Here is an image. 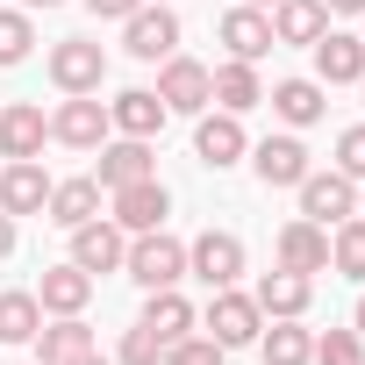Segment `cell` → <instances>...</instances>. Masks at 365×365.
Returning <instances> with one entry per match:
<instances>
[{"label":"cell","instance_id":"1","mask_svg":"<svg viewBox=\"0 0 365 365\" xmlns=\"http://www.w3.org/2000/svg\"><path fill=\"white\" fill-rule=\"evenodd\" d=\"M122 272H129L143 294H158V287H179V279H187V244H179V237H165V230H143V237H129V251H122Z\"/></svg>","mask_w":365,"mask_h":365},{"label":"cell","instance_id":"2","mask_svg":"<svg viewBox=\"0 0 365 365\" xmlns=\"http://www.w3.org/2000/svg\"><path fill=\"white\" fill-rule=\"evenodd\" d=\"M187 272L215 294V287H237L244 279V237H230V230H201L194 244H187Z\"/></svg>","mask_w":365,"mask_h":365},{"label":"cell","instance_id":"3","mask_svg":"<svg viewBox=\"0 0 365 365\" xmlns=\"http://www.w3.org/2000/svg\"><path fill=\"white\" fill-rule=\"evenodd\" d=\"M51 79H58V93H101L108 51L93 36H65V43H51Z\"/></svg>","mask_w":365,"mask_h":365},{"label":"cell","instance_id":"4","mask_svg":"<svg viewBox=\"0 0 365 365\" xmlns=\"http://www.w3.org/2000/svg\"><path fill=\"white\" fill-rule=\"evenodd\" d=\"M294 194H301V215L322 222V230H336V222L358 215V179H344V172H308Z\"/></svg>","mask_w":365,"mask_h":365},{"label":"cell","instance_id":"5","mask_svg":"<svg viewBox=\"0 0 365 365\" xmlns=\"http://www.w3.org/2000/svg\"><path fill=\"white\" fill-rule=\"evenodd\" d=\"M122 51L143 58V65H165V58L179 51V15L165 8V0H158V8H136V15L122 22Z\"/></svg>","mask_w":365,"mask_h":365},{"label":"cell","instance_id":"6","mask_svg":"<svg viewBox=\"0 0 365 365\" xmlns=\"http://www.w3.org/2000/svg\"><path fill=\"white\" fill-rule=\"evenodd\" d=\"M108 101H93V93H65V108L51 115V136L65 143V150H101L108 143Z\"/></svg>","mask_w":365,"mask_h":365},{"label":"cell","instance_id":"7","mask_svg":"<svg viewBox=\"0 0 365 365\" xmlns=\"http://www.w3.org/2000/svg\"><path fill=\"white\" fill-rule=\"evenodd\" d=\"M258 329H265V308H258L251 294H237V287H215V301H208V336H215L222 351H237V344H258Z\"/></svg>","mask_w":365,"mask_h":365},{"label":"cell","instance_id":"8","mask_svg":"<svg viewBox=\"0 0 365 365\" xmlns=\"http://www.w3.org/2000/svg\"><path fill=\"white\" fill-rule=\"evenodd\" d=\"M122 251H129V230H122V222H101V215H93V222L72 230V265L93 272V279H101V272H122Z\"/></svg>","mask_w":365,"mask_h":365},{"label":"cell","instance_id":"9","mask_svg":"<svg viewBox=\"0 0 365 365\" xmlns=\"http://www.w3.org/2000/svg\"><path fill=\"white\" fill-rule=\"evenodd\" d=\"M308 51H315V79H322V86H358V79H365V36L322 29Z\"/></svg>","mask_w":365,"mask_h":365},{"label":"cell","instance_id":"10","mask_svg":"<svg viewBox=\"0 0 365 365\" xmlns=\"http://www.w3.org/2000/svg\"><path fill=\"white\" fill-rule=\"evenodd\" d=\"M158 150H150V136H115V143H101V187L115 194V187H136V179H158V165H150Z\"/></svg>","mask_w":365,"mask_h":365},{"label":"cell","instance_id":"11","mask_svg":"<svg viewBox=\"0 0 365 365\" xmlns=\"http://www.w3.org/2000/svg\"><path fill=\"white\" fill-rule=\"evenodd\" d=\"M215 36H222V51H230V58H244V65H258L265 51H279V43H272V15H265V8H230V15L215 22Z\"/></svg>","mask_w":365,"mask_h":365},{"label":"cell","instance_id":"12","mask_svg":"<svg viewBox=\"0 0 365 365\" xmlns=\"http://www.w3.org/2000/svg\"><path fill=\"white\" fill-rule=\"evenodd\" d=\"M158 101L172 108V115H201L208 108V65H194V58H165V72H158Z\"/></svg>","mask_w":365,"mask_h":365},{"label":"cell","instance_id":"13","mask_svg":"<svg viewBox=\"0 0 365 365\" xmlns=\"http://www.w3.org/2000/svg\"><path fill=\"white\" fill-rule=\"evenodd\" d=\"M251 172L265 179V187H301L315 165H308V143H301V136H265V143L251 150Z\"/></svg>","mask_w":365,"mask_h":365},{"label":"cell","instance_id":"14","mask_svg":"<svg viewBox=\"0 0 365 365\" xmlns=\"http://www.w3.org/2000/svg\"><path fill=\"white\" fill-rule=\"evenodd\" d=\"M51 201V172L36 158H8V172H0V215H36Z\"/></svg>","mask_w":365,"mask_h":365},{"label":"cell","instance_id":"15","mask_svg":"<svg viewBox=\"0 0 365 365\" xmlns=\"http://www.w3.org/2000/svg\"><path fill=\"white\" fill-rule=\"evenodd\" d=\"M165 215H172V194L158 187V179H136V187H115V222H122L129 237H143V230H165Z\"/></svg>","mask_w":365,"mask_h":365},{"label":"cell","instance_id":"16","mask_svg":"<svg viewBox=\"0 0 365 365\" xmlns=\"http://www.w3.org/2000/svg\"><path fill=\"white\" fill-rule=\"evenodd\" d=\"M208 101H215L222 115H251V108L265 101V86H258V65H244V58L215 65V72H208Z\"/></svg>","mask_w":365,"mask_h":365},{"label":"cell","instance_id":"17","mask_svg":"<svg viewBox=\"0 0 365 365\" xmlns=\"http://www.w3.org/2000/svg\"><path fill=\"white\" fill-rule=\"evenodd\" d=\"M244 150H251V143H244V122H237V115H201V129H194V158H201L208 172H230Z\"/></svg>","mask_w":365,"mask_h":365},{"label":"cell","instance_id":"18","mask_svg":"<svg viewBox=\"0 0 365 365\" xmlns=\"http://www.w3.org/2000/svg\"><path fill=\"white\" fill-rule=\"evenodd\" d=\"M272 322H287V315H308V301H315V279L308 272H287V265H272L265 279H258V294H251Z\"/></svg>","mask_w":365,"mask_h":365},{"label":"cell","instance_id":"19","mask_svg":"<svg viewBox=\"0 0 365 365\" xmlns=\"http://www.w3.org/2000/svg\"><path fill=\"white\" fill-rule=\"evenodd\" d=\"M165 115H172V108L158 101V86H129V93H115V101H108V122H115L122 136H158V129H165Z\"/></svg>","mask_w":365,"mask_h":365},{"label":"cell","instance_id":"20","mask_svg":"<svg viewBox=\"0 0 365 365\" xmlns=\"http://www.w3.org/2000/svg\"><path fill=\"white\" fill-rule=\"evenodd\" d=\"M279 265L315 279V272L329 265V230H322V222H308V215H301V222H287V230H279Z\"/></svg>","mask_w":365,"mask_h":365},{"label":"cell","instance_id":"21","mask_svg":"<svg viewBox=\"0 0 365 365\" xmlns=\"http://www.w3.org/2000/svg\"><path fill=\"white\" fill-rule=\"evenodd\" d=\"M36 301H43V315H79V308L93 301V272H79V265L65 258V265H51V272L36 279Z\"/></svg>","mask_w":365,"mask_h":365},{"label":"cell","instance_id":"22","mask_svg":"<svg viewBox=\"0 0 365 365\" xmlns=\"http://www.w3.org/2000/svg\"><path fill=\"white\" fill-rule=\"evenodd\" d=\"M43 215H51L58 230H79V222H93V215H101V179H51V201H43Z\"/></svg>","mask_w":365,"mask_h":365},{"label":"cell","instance_id":"23","mask_svg":"<svg viewBox=\"0 0 365 365\" xmlns=\"http://www.w3.org/2000/svg\"><path fill=\"white\" fill-rule=\"evenodd\" d=\"M43 136H51V122H43V108H36V101L0 108V158H36V150H43Z\"/></svg>","mask_w":365,"mask_h":365},{"label":"cell","instance_id":"24","mask_svg":"<svg viewBox=\"0 0 365 365\" xmlns=\"http://www.w3.org/2000/svg\"><path fill=\"white\" fill-rule=\"evenodd\" d=\"M201 315H194V301L187 294H179V287H158L150 301H143V329L158 336V344H179V336H187Z\"/></svg>","mask_w":365,"mask_h":365},{"label":"cell","instance_id":"25","mask_svg":"<svg viewBox=\"0 0 365 365\" xmlns=\"http://www.w3.org/2000/svg\"><path fill=\"white\" fill-rule=\"evenodd\" d=\"M265 101H272V115H279L287 129H308V122H322V108H329V101H322V79H279Z\"/></svg>","mask_w":365,"mask_h":365},{"label":"cell","instance_id":"26","mask_svg":"<svg viewBox=\"0 0 365 365\" xmlns=\"http://www.w3.org/2000/svg\"><path fill=\"white\" fill-rule=\"evenodd\" d=\"M322 29H329L322 0H279V8H272V43H315Z\"/></svg>","mask_w":365,"mask_h":365},{"label":"cell","instance_id":"27","mask_svg":"<svg viewBox=\"0 0 365 365\" xmlns=\"http://www.w3.org/2000/svg\"><path fill=\"white\" fill-rule=\"evenodd\" d=\"M258 351H265V365H308L315 358V336L301 329V315H287V322L258 329Z\"/></svg>","mask_w":365,"mask_h":365},{"label":"cell","instance_id":"28","mask_svg":"<svg viewBox=\"0 0 365 365\" xmlns=\"http://www.w3.org/2000/svg\"><path fill=\"white\" fill-rule=\"evenodd\" d=\"M36 329H43V301L36 294H0V344H36Z\"/></svg>","mask_w":365,"mask_h":365},{"label":"cell","instance_id":"29","mask_svg":"<svg viewBox=\"0 0 365 365\" xmlns=\"http://www.w3.org/2000/svg\"><path fill=\"white\" fill-rule=\"evenodd\" d=\"M36 344H43V365H72L79 351H93V329L79 315H58L51 329H36Z\"/></svg>","mask_w":365,"mask_h":365},{"label":"cell","instance_id":"30","mask_svg":"<svg viewBox=\"0 0 365 365\" xmlns=\"http://www.w3.org/2000/svg\"><path fill=\"white\" fill-rule=\"evenodd\" d=\"M329 265H336L344 279H365V215L336 222V237H329Z\"/></svg>","mask_w":365,"mask_h":365},{"label":"cell","instance_id":"31","mask_svg":"<svg viewBox=\"0 0 365 365\" xmlns=\"http://www.w3.org/2000/svg\"><path fill=\"white\" fill-rule=\"evenodd\" d=\"M29 43H36L29 8H0V65H22V58H29Z\"/></svg>","mask_w":365,"mask_h":365},{"label":"cell","instance_id":"32","mask_svg":"<svg viewBox=\"0 0 365 365\" xmlns=\"http://www.w3.org/2000/svg\"><path fill=\"white\" fill-rule=\"evenodd\" d=\"M308 365H365V336L358 329H329V336H315Z\"/></svg>","mask_w":365,"mask_h":365},{"label":"cell","instance_id":"33","mask_svg":"<svg viewBox=\"0 0 365 365\" xmlns=\"http://www.w3.org/2000/svg\"><path fill=\"white\" fill-rule=\"evenodd\" d=\"M165 365H222V344H215L208 329H201V336L187 329L179 344H165Z\"/></svg>","mask_w":365,"mask_h":365},{"label":"cell","instance_id":"34","mask_svg":"<svg viewBox=\"0 0 365 365\" xmlns=\"http://www.w3.org/2000/svg\"><path fill=\"white\" fill-rule=\"evenodd\" d=\"M115 365H165V344L136 322V329H122V351H115Z\"/></svg>","mask_w":365,"mask_h":365},{"label":"cell","instance_id":"35","mask_svg":"<svg viewBox=\"0 0 365 365\" xmlns=\"http://www.w3.org/2000/svg\"><path fill=\"white\" fill-rule=\"evenodd\" d=\"M336 172H344V179H365V122H351V129L336 136Z\"/></svg>","mask_w":365,"mask_h":365},{"label":"cell","instance_id":"36","mask_svg":"<svg viewBox=\"0 0 365 365\" xmlns=\"http://www.w3.org/2000/svg\"><path fill=\"white\" fill-rule=\"evenodd\" d=\"M86 8H93V15H101V22H129V15H136V8H143V0H86Z\"/></svg>","mask_w":365,"mask_h":365},{"label":"cell","instance_id":"37","mask_svg":"<svg viewBox=\"0 0 365 365\" xmlns=\"http://www.w3.org/2000/svg\"><path fill=\"white\" fill-rule=\"evenodd\" d=\"M0 258H15V215H0Z\"/></svg>","mask_w":365,"mask_h":365},{"label":"cell","instance_id":"38","mask_svg":"<svg viewBox=\"0 0 365 365\" xmlns=\"http://www.w3.org/2000/svg\"><path fill=\"white\" fill-rule=\"evenodd\" d=\"M329 15H365V0H322Z\"/></svg>","mask_w":365,"mask_h":365},{"label":"cell","instance_id":"39","mask_svg":"<svg viewBox=\"0 0 365 365\" xmlns=\"http://www.w3.org/2000/svg\"><path fill=\"white\" fill-rule=\"evenodd\" d=\"M72 365H115V358H101V351H79V358H72Z\"/></svg>","mask_w":365,"mask_h":365},{"label":"cell","instance_id":"40","mask_svg":"<svg viewBox=\"0 0 365 365\" xmlns=\"http://www.w3.org/2000/svg\"><path fill=\"white\" fill-rule=\"evenodd\" d=\"M351 329H358V336H365V294H358V308H351Z\"/></svg>","mask_w":365,"mask_h":365},{"label":"cell","instance_id":"41","mask_svg":"<svg viewBox=\"0 0 365 365\" xmlns=\"http://www.w3.org/2000/svg\"><path fill=\"white\" fill-rule=\"evenodd\" d=\"M22 8H65V0H22Z\"/></svg>","mask_w":365,"mask_h":365},{"label":"cell","instance_id":"42","mask_svg":"<svg viewBox=\"0 0 365 365\" xmlns=\"http://www.w3.org/2000/svg\"><path fill=\"white\" fill-rule=\"evenodd\" d=\"M244 8H279V0H244Z\"/></svg>","mask_w":365,"mask_h":365},{"label":"cell","instance_id":"43","mask_svg":"<svg viewBox=\"0 0 365 365\" xmlns=\"http://www.w3.org/2000/svg\"><path fill=\"white\" fill-rule=\"evenodd\" d=\"M358 86H365V79H358Z\"/></svg>","mask_w":365,"mask_h":365}]
</instances>
